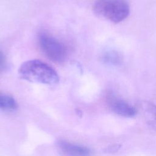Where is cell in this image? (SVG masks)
Segmentation results:
<instances>
[{"label": "cell", "instance_id": "cell-6", "mask_svg": "<svg viewBox=\"0 0 156 156\" xmlns=\"http://www.w3.org/2000/svg\"><path fill=\"white\" fill-rule=\"evenodd\" d=\"M143 116L146 123L156 131V105L151 102H145L143 105Z\"/></svg>", "mask_w": 156, "mask_h": 156}, {"label": "cell", "instance_id": "cell-3", "mask_svg": "<svg viewBox=\"0 0 156 156\" xmlns=\"http://www.w3.org/2000/svg\"><path fill=\"white\" fill-rule=\"evenodd\" d=\"M38 40L41 50L49 60L58 63L65 62L67 57V50L58 39L48 32H41Z\"/></svg>", "mask_w": 156, "mask_h": 156}, {"label": "cell", "instance_id": "cell-10", "mask_svg": "<svg viewBox=\"0 0 156 156\" xmlns=\"http://www.w3.org/2000/svg\"><path fill=\"white\" fill-rule=\"evenodd\" d=\"M119 147H120L119 145L115 144V145H113L112 146H110L108 149V151H110V152H112L113 151H118Z\"/></svg>", "mask_w": 156, "mask_h": 156}, {"label": "cell", "instance_id": "cell-5", "mask_svg": "<svg viewBox=\"0 0 156 156\" xmlns=\"http://www.w3.org/2000/svg\"><path fill=\"white\" fill-rule=\"evenodd\" d=\"M58 146L63 152L69 156H89L90 154L87 147L66 141H60Z\"/></svg>", "mask_w": 156, "mask_h": 156}, {"label": "cell", "instance_id": "cell-7", "mask_svg": "<svg viewBox=\"0 0 156 156\" xmlns=\"http://www.w3.org/2000/svg\"><path fill=\"white\" fill-rule=\"evenodd\" d=\"M17 108V104L12 96L0 92V108L12 111Z\"/></svg>", "mask_w": 156, "mask_h": 156}, {"label": "cell", "instance_id": "cell-1", "mask_svg": "<svg viewBox=\"0 0 156 156\" xmlns=\"http://www.w3.org/2000/svg\"><path fill=\"white\" fill-rule=\"evenodd\" d=\"M18 74L22 79L45 85H54L59 81L58 75L55 69L38 60H27L22 63L18 69Z\"/></svg>", "mask_w": 156, "mask_h": 156}, {"label": "cell", "instance_id": "cell-2", "mask_svg": "<svg viewBox=\"0 0 156 156\" xmlns=\"http://www.w3.org/2000/svg\"><path fill=\"white\" fill-rule=\"evenodd\" d=\"M94 13L114 23L126 19L130 13V7L125 0H97L93 5Z\"/></svg>", "mask_w": 156, "mask_h": 156}, {"label": "cell", "instance_id": "cell-9", "mask_svg": "<svg viewBox=\"0 0 156 156\" xmlns=\"http://www.w3.org/2000/svg\"><path fill=\"white\" fill-rule=\"evenodd\" d=\"M7 68V60L4 53L0 51V74H2Z\"/></svg>", "mask_w": 156, "mask_h": 156}, {"label": "cell", "instance_id": "cell-8", "mask_svg": "<svg viewBox=\"0 0 156 156\" xmlns=\"http://www.w3.org/2000/svg\"><path fill=\"white\" fill-rule=\"evenodd\" d=\"M102 60L108 65H119L122 62L121 55L117 52L110 51L106 52L102 56Z\"/></svg>", "mask_w": 156, "mask_h": 156}, {"label": "cell", "instance_id": "cell-4", "mask_svg": "<svg viewBox=\"0 0 156 156\" xmlns=\"http://www.w3.org/2000/svg\"><path fill=\"white\" fill-rule=\"evenodd\" d=\"M107 100L108 106L116 114L124 117L135 116L136 110L135 107L113 93H109L107 95Z\"/></svg>", "mask_w": 156, "mask_h": 156}]
</instances>
